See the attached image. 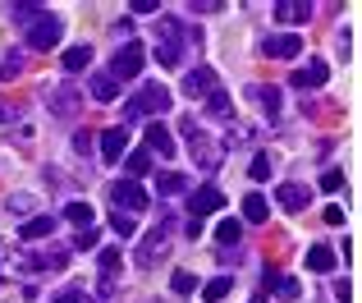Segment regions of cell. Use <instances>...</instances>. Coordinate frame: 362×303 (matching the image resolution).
<instances>
[{"instance_id":"14","label":"cell","mask_w":362,"mask_h":303,"mask_svg":"<svg viewBox=\"0 0 362 303\" xmlns=\"http://www.w3.org/2000/svg\"><path fill=\"white\" fill-rule=\"evenodd\" d=\"M184 92H188V97H206V92H216V74L206 69V64H202V69H193L184 79Z\"/></svg>"},{"instance_id":"16","label":"cell","mask_w":362,"mask_h":303,"mask_svg":"<svg viewBox=\"0 0 362 303\" xmlns=\"http://www.w3.org/2000/svg\"><path fill=\"white\" fill-rule=\"evenodd\" d=\"M160 253H165V230H151V234H147V244L138 248V267H151Z\"/></svg>"},{"instance_id":"27","label":"cell","mask_w":362,"mask_h":303,"mask_svg":"<svg viewBox=\"0 0 362 303\" xmlns=\"http://www.w3.org/2000/svg\"><path fill=\"white\" fill-rule=\"evenodd\" d=\"M252 97L262 101L266 115H280V92H275V88H252Z\"/></svg>"},{"instance_id":"10","label":"cell","mask_w":362,"mask_h":303,"mask_svg":"<svg viewBox=\"0 0 362 303\" xmlns=\"http://www.w3.org/2000/svg\"><path fill=\"white\" fill-rule=\"evenodd\" d=\"M124 152H129V129H106V134H101V161H106V166H115V161L124 156Z\"/></svg>"},{"instance_id":"35","label":"cell","mask_w":362,"mask_h":303,"mask_svg":"<svg viewBox=\"0 0 362 303\" xmlns=\"http://www.w3.org/2000/svg\"><path fill=\"white\" fill-rule=\"evenodd\" d=\"M147 166H151V152H133V156H129V170H133V175H147Z\"/></svg>"},{"instance_id":"17","label":"cell","mask_w":362,"mask_h":303,"mask_svg":"<svg viewBox=\"0 0 362 303\" xmlns=\"http://www.w3.org/2000/svg\"><path fill=\"white\" fill-rule=\"evenodd\" d=\"M51 230H55V216H28L23 221V239H51Z\"/></svg>"},{"instance_id":"6","label":"cell","mask_w":362,"mask_h":303,"mask_svg":"<svg viewBox=\"0 0 362 303\" xmlns=\"http://www.w3.org/2000/svg\"><path fill=\"white\" fill-rule=\"evenodd\" d=\"M110 202H115V212L124 207V216H138L142 207H147V188H142L138 179H119V184L110 188Z\"/></svg>"},{"instance_id":"29","label":"cell","mask_w":362,"mask_h":303,"mask_svg":"<svg viewBox=\"0 0 362 303\" xmlns=\"http://www.w3.org/2000/svg\"><path fill=\"white\" fill-rule=\"evenodd\" d=\"M64 216H69L74 225H83V230L92 225V207H88V202H69V207H64Z\"/></svg>"},{"instance_id":"20","label":"cell","mask_w":362,"mask_h":303,"mask_svg":"<svg viewBox=\"0 0 362 303\" xmlns=\"http://www.w3.org/2000/svg\"><path fill=\"white\" fill-rule=\"evenodd\" d=\"M266 212H271V207H266V198H262V193H247V198H243V221L262 225V221H266Z\"/></svg>"},{"instance_id":"31","label":"cell","mask_w":362,"mask_h":303,"mask_svg":"<svg viewBox=\"0 0 362 303\" xmlns=\"http://www.w3.org/2000/svg\"><path fill=\"white\" fill-rule=\"evenodd\" d=\"M239 234H243L239 221H221V225H216V239H221V244H239Z\"/></svg>"},{"instance_id":"30","label":"cell","mask_w":362,"mask_h":303,"mask_svg":"<svg viewBox=\"0 0 362 303\" xmlns=\"http://www.w3.org/2000/svg\"><path fill=\"white\" fill-rule=\"evenodd\" d=\"M170 290H175V295H193V290H197V276H193V271H175Z\"/></svg>"},{"instance_id":"26","label":"cell","mask_w":362,"mask_h":303,"mask_svg":"<svg viewBox=\"0 0 362 303\" xmlns=\"http://www.w3.org/2000/svg\"><path fill=\"white\" fill-rule=\"evenodd\" d=\"M18 74H23V51H9L5 60H0V79H18Z\"/></svg>"},{"instance_id":"23","label":"cell","mask_w":362,"mask_h":303,"mask_svg":"<svg viewBox=\"0 0 362 303\" xmlns=\"http://www.w3.org/2000/svg\"><path fill=\"white\" fill-rule=\"evenodd\" d=\"M184 188H188V179L184 175H179V170H165V175H156V193H184Z\"/></svg>"},{"instance_id":"1","label":"cell","mask_w":362,"mask_h":303,"mask_svg":"<svg viewBox=\"0 0 362 303\" xmlns=\"http://www.w3.org/2000/svg\"><path fill=\"white\" fill-rule=\"evenodd\" d=\"M188 42H197V37L188 33L175 14H156V60L165 64V69H179V64H184V46Z\"/></svg>"},{"instance_id":"3","label":"cell","mask_w":362,"mask_h":303,"mask_svg":"<svg viewBox=\"0 0 362 303\" xmlns=\"http://www.w3.org/2000/svg\"><path fill=\"white\" fill-rule=\"evenodd\" d=\"M60 33H64V23L42 9V18L28 23V46H33V51H51V46H60Z\"/></svg>"},{"instance_id":"19","label":"cell","mask_w":362,"mask_h":303,"mask_svg":"<svg viewBox=\"0 0 362 303\" xmlns=\"http://www.w3.org/2000/svg\"><path fill=\"white\" fill-rule=\"evenodd\" d=\"M206 115H216V120H230V115H234V101L225 97L221 88H216V92H206Z\"/></svg>"},{"instance_id":"4","label":"cell","mask_w":362,"mask_h":303,"mask_svg":"<svg viewBox=\"0 0 362 303\" xmlns=\"http://www.w3.org/2000/svg\"><path fill=\"white\" fill-rule=\"evenodd\" d=\"M142 64H147V51H142L138 42H124L119 51H115V60H110V79H138L142 74Z\"/></svg>"},{"instance_id":"39","label":"cell","mask_w":362,"mask_h":303,"mask_svg":"<svg viewBox=\"0 0 362 303\" xmlns=\"http://www.w3.org/2000/svg\"><path fill=\"white\" fill-rule=\"evenodd\" d=\"M92 244H97V230H92V225H88V230H78V239H74V248H92Z\"/></svg>"},{"instance_id":"18","label":"cell","mask_w":362,"mask_h":303,"mask_svg":"<svg viewBox=\"0 0 362 303\" xmlns=\"http://www.w3.org/2000/svg\"><path fill=\"white\" fill-rule=\"evenodd\" d=\"M88 88H92V97H97V101H119V83L110 79V74H92Z\"/></svg>"},{"instance_id":"22","label":"cell","mask_w":362,"mask_h":303,"mask_svg":"<svg viewBox=\"0 0 362 303\" xmlns=\"http://www.w3.org/2000/svg\"><path fill=\"white\" fill-rule=\"evenodd\" d=\"M88 60H92V46H88V42H83V46H69V51H64V69H69V74L88 69Z\"/></svg>"},{"instance_id":"2","label":"cell","mask_w":362,"mask_h":303,"mask_svg":"<svg viewBox=\"0 0 362 303\" xmlns=\"http://www.w3.org/2000/svg\"><path fill=\"white\" fill-rule=\"evenodd\" d=\"M175 106V97H170L165 88H160V83H147V88L138 92V97H129V106H124V115L129 120H138V115H165V110Z\"/></svg>"},{"instance_id":"41","label":"cell","mask_w":362,"mask_h":303,"mask_svg":"<svg viewBox=\"0 0 362 303\" xmlns=\"http://www.w3.org/2000/svg\"><path fill=\"white\" fill-rule=\"evenodd\" d=\"M74 152H83V156H88V152H92V134H74Z\"/></svg>"},{"instance_id":"7","label":"cell","mask_w":362,"mask_h":303,"mask_svg":"<svg viewBox=\"0 0 362 303\" xmlns=\"http://www.w3.org/2000/svg\"><path fill=\"white\" fill-rule=\"evenodd\" d=\"M188 207H193V221H202V216L221 212V207H225V198H221V188H216V184H202V188H193Z\"/></svg>"},{"instance_id":"9","label":"cell","mask_w":362,"mask_h":303,"mask_svg":"<svg viewBox=\"0 0 362 303\" xmlns=\"http://www.w3.org/2000/svg\"><path fill=\"white\" fill-rule=\"evenodd\" d=\"M330 79V64L326 60H308V64H298V69H293V88H321V83Z\"/></svg>"},{"instance_id":"33","label":"cell","mask_w":362,"mask_h":303,"mask_svg":"<svg viewBox=\"0 0 362 303\" xmlns=\"http://www.w3.org/2000/svg\"><path fill=\"white\" fill-rule=\"evenodd\" d=\"M9 18H18V23H33V18H42V9L23 0V5H9Z\"/></svg>"},{"instance_id":"11","label":"cell","mask_w":362,"mask_h":303,"mask_svg":"<svg viewBox=\"0 0 362 303\" xmlns=\"http://www.w3.org/2000/svg\"><path fill=\"white\" fill-rule=\"evenodd\" d=\"M275 202L289 207V212H303V207L312 202V193H308V184H280L275 188Z\"/></svg>"},{"instance_id":"5","label":"cell","mask_w":362,"mask_h":303,"mask_svg":"<svg viewBox=\"0 0 362 303\" xmlns=\"http://www.w3.org/2000/svg\"><path fill=\"white\" fill-rule=\"evenodd\" d=\"M184 138H188V147H193V156L202 161V170H216V166H221L225 147H211V143H206V134H202V129L193 125V115L184 120Z\"/></svg>"},{"instance_id":"25","label":"cell","mask_w":362,"mask_h":303,"mask_svg":"<svg viewBox=\"0 0 362 303\" xmlns=\"http://www.w3.org/2000/svg\"><path fill=\"white\" fill-rule=\"evenodd\" d=\"M9 216H33V207H37V198L33 193H9Z\"/></svg>"},{"instance_id":"40","label":"cell","mask_w":362,"mask_h":303,"mask_svg":"<svg viewBox=\"0 0 362 303\" xmlns=\"http://www.w3.org/2000/svg\"><path fill=\"white\" fill-rule=\"evenodd\" d=\"M133 14H160L156 0H133Z\"/></svg>"},{"instance_id":"15","label":"cell","mask_w":362,"mask_h":303,"mask_svg":"<svg viewBox=\"0 0 362 303\" xmlns=\"http://www.w3.org/2000/svg\"><path fill=\"white\" fill-rule=\"evenodd\" d=\"M78 106H83V97H78V92L69 88V83L51 92V110H55V115H74V110H78Z\"/></svg>"},{"instance_id":"34","label":"cell","mask_w":362,"mask_h":303,"mask_svg":"<svg viewBox=\"0 0 362 303\" xmlns=\"http://www.w3.org/2000/svg\"><path fill=\"white\" fill-rule=\"evenodd\" d=\"M247 175H252V179H266V175H271V156H266V152H257L252 166H247Z\"/></svg>"},{"instance_id":"36","label":"cell","mask_w":362,"mask_h":303,"mask_svg":"<svg viewBox=\"0 0 362 303\" xmlns=\"http://www.w3.org/2000/svg\"><path fill=\"white\" fill-rule=\"evenodd\" d=\"M115 267H119V248H106L101 253V276H115Z\"/></svg>"},{"instance_id":"38","label":"cell","mask_w":362,"mask_h":303,"mask_svg":"<svg viewBox=\"0 0 362 303\" xmlns=\"http://www.w3.org/2000/svg\"><path fill=\"white\" fill-rule=\"evenodd\" d=\"M51 303H92V299L83 295V290H60V295H55Z\"/></svg>"},{"instance_id":"24","label":"cell","mask_w":362,"mask_h":303,"mask_svg":"<svg viewBox=\"0 0 362 303\" xmlns=\"http://www.w3.org/2000/svg\"><path fill=\"white\" fill-rule=\"evenodd\" d=\"M230 290H234V280H230V276H216V280H206V285H202V299H206V303H221L225 295H230Z\"/></svg>"},{"instance_id":"32","label":"cell","mask_w":362,"mask_h":303,"mask_svg":"<svg viewBox=\"0 0 362 303\" xmlns=\"http://www.w3.org/2000/svg\"><path fill=\"white\" fill-rule=\"evenodd\" d=\"M110 230H115L119 239H129V234L138 230V221H133V216H124V212H115V216H110Z\"/></svg>"},{"instance_id":"13","label":"cell","mask_w":362,"mask_h":303,"mask_svg":"<svg viewBox=\"0 0 362 303\" xmlns=\"http://www.w3.org/2000/svg\"><path fill=\"white\" fill-rule=\"evenodd\" d=\"M275 18H280V23H308L312 5L308 0H280V5H275Z\"/></svg>"},{"instance_id":"28","label":"cell","mask_w":362,"mask_h":303,"mask_svg":"<svg viewBox=\"0 0 362 303\" xmlns=\"http://www.w3.org/2000/svg\"><path fill=\"white\" fill-rule=\"evenodd\" d=\"M271 295L275 299H298V280H293V276H275L271 280Z\"/></svg>"},{"instance_id":"21","label":"cell","mask_w":362,"mask_h":303,"mask_svg":"<svg viewBox=\"0 0 362 303\" xmlns=\"http://www.w3.org/2000/svg\"><path fill=\"white\" fill-rule=\"evenodd\" d=\"M308 267L312 271H335V248H326V244L308 248Z\"/></svg>"},{"instance_id":"37","label":"cell","mask_w":362,"mask_h":303,"mask_svg":"<svg viewBox=\"0 0 362 303\" xmlns=\"http://www.w3.org/2000/svg\"><path fill=\"white\" fill-rule=\"evenodd\" d=\"M321 188H326V193H339V188H344V175H339V170H326V175H321Z\"/></svg>"},{"instance_id":"12","label":"cell","mask_w":362,"mask_h":303,"mask_svg":"<svg viewBox=\"0 0 362 303\" xmlns=\"http://www.w3.org/2000/svg\"><path fill=\"white\" fill-rule=\"evenodd\" d=\"M147 147L151 152H156V156H175V138H170V129L165 125H160V120H151V125H147Z\"/></svg>"},{"instance_id":"8","label":"cell","mask_w":362,"mask_h":303,"mask_svg":"<svg viewBox=\"0 0 362 303\" xmlns=\"http://www.w3.org/2000/svg\"><path fill=\"white\" fill-rule=\"evenodd\" d=\"M262 51L271 55V60H293V55H303V37L298 33H280V37H266Z\"/></svg>"}]
</instances>
